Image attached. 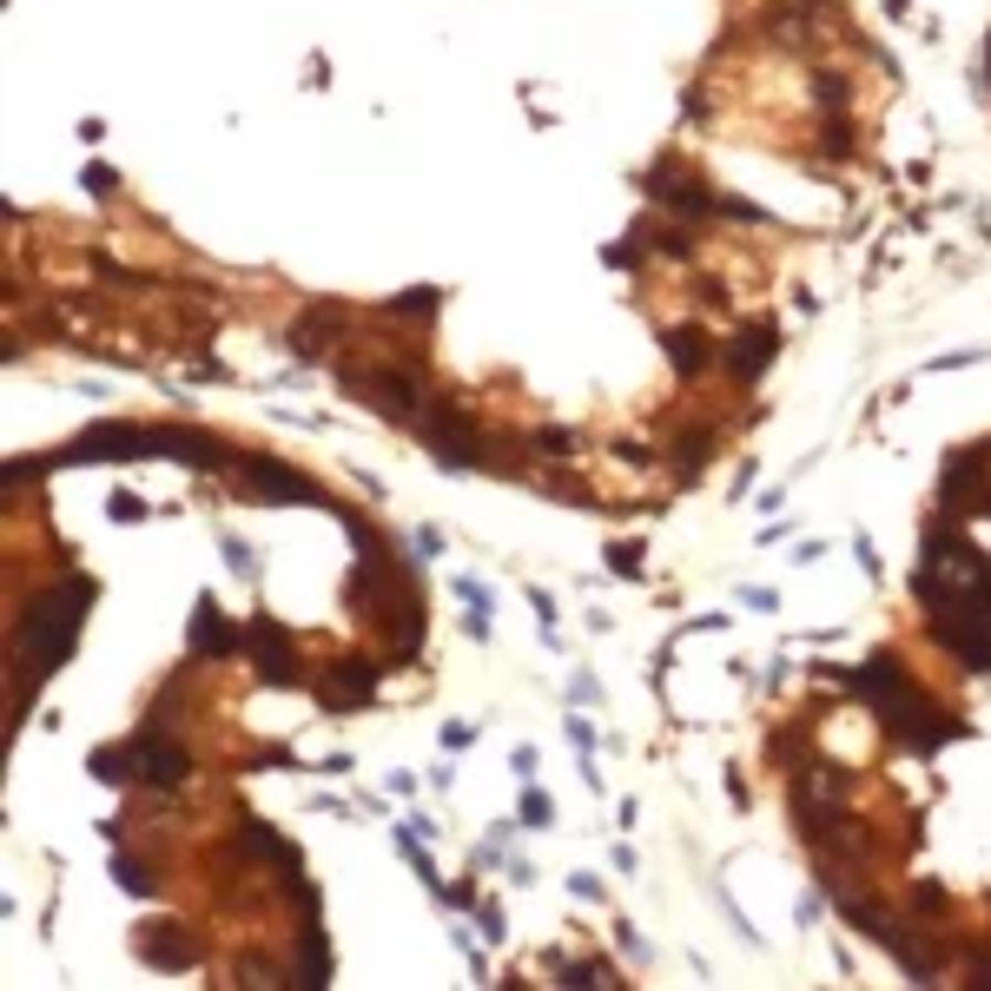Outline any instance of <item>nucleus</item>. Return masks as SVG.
Returning <instances> with one entry per match:
<instances>
[{
  "label": "nucleus",
  "instance_id": "obj_20",
  "mask_svg": "<svg viewBox=\"0 0 991 991\" xmlns=\"http://www.w3.org/2000/svg\"><path fill=\"white\" fill-rule=\"evenodd\" d=\"M112 880H119V886H126V893H139V900H146V893H152V873H146V866H139V860H126V853H112Z\"/></svg>",
  "mask_w": 991,
  "mask_h": 991
},
{
  "label": "nucleus",
  "instance_id": "obj_18",
  "mask_svg": "<svg viewBox=\"0 0 991 991\" xmlns=\"http://www.w3.org/2000/svg\"><path fill=\"white\" fill-rule=\"evenodd\" d=\"M814 99H820L827 119H847V79L840 73H814Z\"/></svg>",
  "mask_w": 991,
  "mask_h": 991
},
{
  "label": "nucleus",
  "instance_id": "obj_8",
  "mask_svg": "<svg viewBox=\"0 0 991 991\" xmlns=\"http://www.w3.org/2000/svg\"><path fill=\"white\" fill-rule=\"evenodd\" d=\"M231 470H238V489L258 496V503H331L311 476H298V470L278 463V456H238Z\"/></svg>",
  "mask_w": 991,
  "mask_h": 991
},
{
  "label": "nucleus",
  "instance_id": "obj_27",
  "mask_svg": "<svg viewBox=\"0 0 991 991\" xmlns=\"http://www.w3.org/2000/svg\"><path fill=\"white\" fill-rule=\"evenodd\" d=\"M536 443H542V450H549V456H569V450H575V430H542V437H536Z\"/></svg>",
  "mask_w": 991,
  "mask_h": 991
},
{
  "label": "nucleus",
  "instance_id": "obj_21",
  "mask_svg": "<svg viewBox=\"0 0 991 991\" xmlns=\"http://www.w3.org/2000/svg\"><path fill=\"white\" fill-rule=\"evenodd\" d=\"M913 919H946V886H913Z\"/></svg>",
  "mask_w": 991,
  "mask_h": 991
},
{
  "label": "nucleus",
  "instance_id": "obj_16",
  "mask_svg": "<svg viewBox=\"0 0 991 991\" xmlns=\"http://www.w3.org/2000/svg\"><path fill=\"white\" fill-rule=\"evenodd\" d=\"M331 331H337L331 304H311V311H298V324H291V351H298V357H324Z\"/></svg>",
  "mask_w": 991,
  "mask_h": 991
},
{
  "label": "nucleus",
  "instance_id": "obj_4",
  "mask_svg": "<svg viewBox=\"0 0 991 991\" xmlns=\"http://www.w3.org/2000/svg\"><path fill=\"white\" fill-rule=\"evenodd\" d=\"M410 430L437 450V463H443V470H489V463H496V450L483 443V430H476V423H470L450 397H430V403L417 410V423H410Z\"/></svg>",
  "mask_w": 991,
  "mask_h": 991
},
{
  "label": "nucleus",
  "instance_id": "obj_9",
  "mask_svg": "<svg viewBox=\"0 0 991 991\" xmlns=\"http://www.w3.org/2000/svg\"><path fill=\"white\" fill-rule=\"evenodd\" d=\"M126 761H132V780H146V787H179V780L192 774V754H185L179 741L152 734V728L126 747Z\"/></svg>",
  "mask_w": 991,
  "mask_h": 991
},
{
  "label": "nucleus",
  "instance_id": "obj_6",
  "mask_svg": "<svg viewBox=\"0 0 991 991\" xmlns=\"http://www.w3.org/2000/svg\"><path fill=\"white\" fill-rule=\"evenodd\" d=\"M126 456H159V430L146 423H93L60 450V463H126Z\"/></svg>",
  "mask_w": 991,
  "mask_h": 991
},
{
  "label": "nucleus",
  "instance_id": "obj_12",
  "mask_svg": "<svg viewBox=\"0 0 991 991\" xmlns=\"http://www.w3.org/2000/svg\"><path fill=\"white\" fill-rule=\"evenodd\" d=\"M231 648H245V628H231L225 608H218L212 595H198V608H192V655L218 661V655H231Z\"/></svg>",
  "mask_w": 991,
  "mask_h": 991
},
{
  "label": "nucleus",
  "instance_id": "obj_24",
  "mask_svg": "<svg viewBox=\"0 0 991 991\" xmlns=\"http://www.w3.org/2000/svg\"><path fill=\"white\" fill-rule=\"evenodd\" d=\"M608 569H615V575H635V569H642V549H635V542H608Z\"/></svg>",
  "mask_w": 991,
  "mask_h": 991
},
{
  "label": "nucleus",
  "instance_id": "obj_1",
  "mask_svg": "<svg viewBox=\"0 0 991 991\" xmlns=\"http://www.w3.org/2000/svg\"><path fill=\"white\" fill-rule=\"evenodd\" d=\"M913 595H919V615L933 628V642L985 675L991 668V556L959 536L952 523H933L926 529V556H919V575H913Z\"/></svg>",
  "mask_w": 991,
  "mask_h": 991
},
{
  "label": "nucleus",
  "instance_id": "obj_15",
  "mask_svg": "<svg viewBox=\"0 0 991 991\" xmlns=\"http://www.w3.org/2000/svg\"><path fill=\"white\" fill-rule=\"evenodd\" d=\"M668 357H675L681 377H701V370L714 364V337H708L701 324H675V331H668Z\"/></svg>",
  "mask_w": 991,
  "mask_h": 991
},
{
  "label": "nucleus",
  "instance_id": "obj_2",
  "mask_svg": "<svg viewBox=\"0 0 991 991\" xmlns=\"http://www.w3.org/2000/svg\"><path fill=\"white\" fill-rule=\"evenodd\" d=\"M853 694H866L873 708H880V721H886V741H900L906 754H939L946 741H959L966 734V721L959 714H946L913 675H906V661L900 655H873L866 668H853V675H840Z\"/></svg>",
  "mask_w": 991,
  "mask_h": 991
},
{
  "label": "nucleus",
  "instance_id": "obj_23",
  "mask_svg": "<svg viewBox=\"0 0 991 991\" xmlns=\"http://www.w3.org/2000/svg\"><path fill=\"white\" fill-rule=\"evenodd\" d=\"M437 304H443L437 291H417V298H390V317H397V324H410V311H437Z\"/></svg>",
  "mask_w": 991,
  "mask_h": 991
},
{
  "label": "nucleus",
  "instance_id": "obj_29",
  "mask_svg": "<svg viewBox=\"0 0 991 991\" xmlns=\"http://www.w3.org/2000/svg\"><path fill=\"white\" fill-rule=\"evenodd\" d=\"M106 509H112V516H119V523H132V516H146V503H139V496H126V489H119V496H112V503H106Z\"/></svg>",
  "mask_w": 991,
  "mask_h": 991
},
{
  "label": "nucleus",
  "instance_id": "obj_7",
  "mask_svg": "<svg viewBox=\"0 0 991 991\" xmlns=\"http://www.w3.org/2000/svg\"><path fill=\"white\" fill-rule=\"evenodd\" d=\"M648 198H655L661 212H675V218H721V192L701 185L681 159H661V165L648 172Z\"/></svg>",
  "mask_w": 991,
  "mask_h": 991
},
{
  "label": "nucleus",
  "instance_id": "obj_14",
  "mask_svg": "<svg viewBox=\"0 0 991 991\" xmlns=\"http://www.w3.org/2000/svg\"><path fill=\"white\" fill-rule=\"evenodd\" d=\"M139 959H152V966H165V972H185V966H192V939H185V926H172V919L139 926Z\"/></svg>",
  "mask_w": 991,
  "mask_h": 991
},
{
  "label": "nucleus",
  "instance_id": "obj_22",
  "mask_svg": "<svg viewBox=\"0 0 991 991\" xmlns=\"http://www.w3.org/2000/svg\"><path fill=\"white\" fill-rule=\"evenodd\" d=\"M556 979H562V985H615V972H608V966H562Z\"/></svg>",
  "mask_w": 991,
  "mask_h": 991
},
{
  "label": "nucleus",
  "instance_id": "obj_17",
  "mask_svg": "<svg viewBox=\"0 0 991 991\" xmlns=\"http://www.w3.org/2000/svg\"><path fill=\"white\" fill-rule=\"evenodd\" d=\"M298 985H331V952H324V939L311 933V939H298V972H291Z\"/></svg>",
  "mask_w": 991,
  "mask_h": 991
},
{
  "label": "nucleus",
  "instance_id": "obj_28",
  "mask_svg": "<svg viewBox=\"0 0 991 991\" xmlns=\"http://www.w3.org/2000/svg\"><path fill=\"white\" fill-rule=\"evenodd\" d=\"M456 595H463V602H470V608H483V615H489V589H483V582H476V575H463V582H456Z\"/></svg>",
  "mask_w": 991,
  "mask_h": 991
},
{
  "label": "nucleus",
  "instance_id": "obj_11",
  "mask_svg": "<svg viewBox=\"0 0 991 991\" xmlns=\"http://www.w3.org/2000/svg\"><path fill=\"white\" fill-rule=\"evenodd\" d=\"M317 701H324L331 714H344V708H370V701H377V668H370V661H337V668L317 681Z\"/></svg>",
  "mask_w": 991,
  "mask_h": 991
},
{
  "label": "nucleus",
  "instance_id": "obj_5",
  "mask_svg": "<svg viewBox=\"0 0 991 991\" xmlns=\"http://www.w3.org/2000/svg\"><path fill=\"white\" fill-rule=\"evenodd\" d=\"M344 390L377 403L390 423H417V410L430 403L423 370H410V364H344Z\"/></svg>",
  "mask_w": 991,
  "mask_h": 991
},
{
  "label": "nucleus",
  "instance_id": "obj_19",
  "mask_svg": "<svg viewBox=\"0 0 991 991\" xmlns=\"http://www.w3.org/2000/svg\"><path fill=\"white\" fill-rule=\"evenodd\" d=\"M417 840H423V833H417ZM417 840H410V827H403V833H397V853H403V866H410V873H417V880L437 893V866H430V853H423Z\"/></svg>",
  "mask_w": 991,
  "mask_h": 991
},
{
  "label": "nucleus",
  "instance_id": "obj_10",
  "mask_svg": "<svg viewBox=\"0 0 991 991\" xmlns=\"http://www.w3.org/2000/svg\"><path fill=\"white\" fill-rule=\"evenodd\" d=\"M245 655L258 661V675L271 688H291L298 681V642L278 628V622H245Z\"/></svg>",
  "mask_w": 991,
  "mask_h": 991
},
{
  "label": "nucleus",
  "instance_id": "obj_13",
  "mask_svg": "<svg viewBox=\"0 0 991 991\" xmlns=\"http://www.w3.org/2000/svg\"><path fill=\"white\" fill-rule=\"evenodd\" d=\"M774 351H780V331H774V324H747V331L728 344V370H734L741 384H754V377L767 370V357H774Z\"/></svg>",
  "mask_w": 991,
  "mask_h": 991
},
{
  "label": "nucleus",
  "instance_id": "obj_30",
  "mask_svg": "<svg viewBox=\"0 0 991 991\" xmlns=\"http://www.w3.org/2000/svg\"><path fill=\"white\" fill-rule=\"evenodd\" d=\"M470 741H476V728H463V721H450V728H443V747H450V754H463Z\"/></svg>",
  "mask_w": 991,
  "mask_h": 991
},
{
  "label": "nucleus",
  "instance_id": "obj_3",
  "mask_svg": "<svg viewBox=\"0 0 991 991\" xmlns=\"http://www.w3.org/2000/svg\"><path fill=\"white\" fill-rule=\"evenodd\" d=\"M86 602H93V575H66V582L40 589V602L20 615V628H13V688H20V708H26L33 681H46L73 655Z\"/></svg>",
  "mask_w": 991,
  "mask_h": 991
},
{
  "label": "nucleus",
  "instance_id": "obj_25",
  "mask_svg": "<svg viewBox=\"0 0 991 991\" xmlns=\"http://www.w3.org/2000/svg\"><path fill=\"white\" fill-rule=\"evenodd\" d=\"M225 562H231L238 575H258V556H251V549H245L238 536H225Z\"/></svg>",
  "mask_w": 991,
  "mask_h": 991
},
{
  "label": "nucleus",
  "instance_id": "obj_26",
  "mask_svg": "<svg viewBox=\"0 0 991 991\" xmlns=\"http://www.w3.org/2000/svg\"><path fill=\"white\" fill-rule=\"evenodd\" d=\"M523 827H549V800H542V787H529V794H523Z\"/></svg>",
  "mask_w": 991,
  "mask_h": 991
},
{
  "label": "nucleus",
  "instance_id": "obj_31",
  "mask_svg": "<svg viewBox=\"0 0 991 991\" xmlns=\"http://www.w3.org/2000/svg\"><path fill=\"white\" fill-rule=\"evenodd\" d=\"M569 741H575V747H582V754H589V747H595V728H589V721H582V714H569Z\"/></svg>",
  "mask_w": 991,
  "mask_h": 991
}]
</instances>
